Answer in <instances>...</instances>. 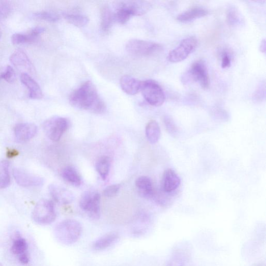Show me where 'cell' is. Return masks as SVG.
<instances>
[{
	"instance_id": "6da1fadb",
	"label": "cell",
	"mask_w": 266,
	"mask_h": 266,
	"mask_svg": "<svg viewBox=\"0 0 266 266\" xmlns=\"http://www.w3.org/2000/svg\"><path fill=\"white\" fill-rule=\"evenodd\" d=\"M70 104L78 109L96 114H102L106 109L98 90L91 81H86L72 92L69 97Z\"/></svg>"
},
{
	"instance_id": "7a4b0ae2",
	"label": "cell",
	"mask_w": 266,
	"mask_h": 266,
	"mask_svg": "<svg viewBox=\"0 0 266 266\" xmlns=\"http://www.w3.org/2000/svg\"><path fill=\"white\" fill-rule=\"evenodd\" d=\"M83 228L78 221L67 219L59 223L54 229L56 240L62 245H74L80 239L82 234Z\"/></svg>"
},
{
	"instance_id": "3957f363",
	"label": "cell",
	"mask_w": 266,
	"mask_h": 266,
	"mask_svg": "<svg viewBox=\"0 0 266 266\" xmlns=\"http://www.w3.org/2000/svg\"><path fill=\"white\" fill-rule=\"evenodd\" d=\"M32 217L34 222L39 225H46L52 223L56 218L54 203L47 199L41 200L34 208Z\"/></svg>"
},
{
	"instance_id": "277c9868",
	"label": "cell",
	"mask_w": 266,
	"mask_h": 266,
	"mask_svg": "<svg viewBox=\"0 0 266 266\" xmlns=\"http://www.w3.org/2000/svg\"><path fill=\"white\" fill-rule=\"evenodd\" d=\"M127 52L138 56H150L161 51L162 46L159 43L138 39L130 40L126 45Z\"/></svg>"
},
{
	"instance_id": "5b68a950",
	"label": "cell",
	"mask_w": 266,
	"mask_h": 266,
	"mask_svg": "<svg viewBox=\"0 0 266 266\" xmlns=\"http://www.w3.org/2000/svg\"><path fill=\"white\" fill-rule=\"evenodd\" d=\"M101 195L96 191H88L83 193L79 205L91 218L99 220L101 217Z\"/></svg>"
},
{
	"instance_id": "8992f818",
	"label": "cell",
	"mask_w": 266,
	"mask_h": 266,
	"mask_svg": "<svg viewBox=\"0 0 266 266\" xmlns=\"http://www.w3.org/2000/svg\"><path fill=\"white\" fill-rule=\"evenodd\" d=\"M140 91L145 100L152 106H160L165 101V96L162 88L154 81H141Z\"/></svg>"
},
{
	"instance_id": "52a82bcc",
	"label": "cell",
	"mask_w": 266,
	"mask_h": 266,
	"mask_svg": "<svg viewBox=\"0 0 266 266\" xmlns=\"http://www.w3.org/2000/svg\"><path fill=\"white\" fill-rule=\"evenodd\" d=\"M69 126V121L66 118L58 116L47 119L43 125L45 133L53 141H59Z\"/></svg>"
},
{
	"instance_id": "ba28073f",
	"label": "cell",
	"mask_w": 266,
	"mask_h": 266,
	"mask_svg": "<svg viewBox=\"0 0 266 266\" xmlns=\"http://www.w3.org/2000/svg\"><path fill=\"white\" fill-rule=\"evenodd\" d=\"M198 41L195 37H189L183 39L174 49L169 52L167 60L171 63H179L185 60L195 51Z\"/></svg>"
},
{
	"instance_id": "9c48e42d",
	"label": "cell",
	"mask_w": 266,
	"mask_h": 266,
	"mask_svg": "<svg viewBox=\"0 0 266 266\" xmlns=\"http://www.w3.org/2000/svg\"><path fill=\"white\" fill-rule=\"evenodd\" d=\"M183 79L198 82L203 90H208L210 85V81L204 62L199 60L192 64L184 76Z\"/></svg>"
},
{
	"instance_id": "30bf717a",
	"label": "cell",
	"mask_w": 266,
	"mask_h": 266,
	"mask_svg": "<svg viewBox=\"0 0 266 266\" xmlns=\"http://www.w3.org/2000/svg\"><path fill=\"white\" fill-rule=\"evenodd\" d=\"M13 176L16 182L22 187L41 186L44 183V180L42 178L28 173L17 168L14 169Z\"/></svg>"
},
{
	"instance_id": "8fae6325",
	"label": "cell",
	"mask_w": 266,
	"mask_h": 266,
	"mask_svg": "<svg viewBox=\"0 0 266 266\" xmlns=\"http://www.w3.org/2000/svg\"><path fill=\"white\" fill-rule=\"evenodd\" d=\"M190 255V249L188 245H180L175 248L166 266H184L189 259Z\"/></svg>"
},
{
	"instance_id": "7c38bea8",
	"label": "cell",
	"mask_w": 266,
	"mask_h": 266,
	"mask_svg": "<svg viewBox=\"0 0 266 266\" xmlns=\"http://www.w3.org/2000/svg\"><path fill=\"white\" fill-rule=\"evenodd\" d=\"M49 191L53 200L61 204H67L74 201L73 193L67 189L57 185L49 186Z\"/></svg>"
},
{
	"instance_id": "4fadbf2b",
	"label": "cell",
	"mask_w": 266,
	"mask_h": 266,
	"mask_svg": "<svg viewBox=\"0 0 266 266\" xmlns=\"http://www.w3.org/2000/svg\"><path fill=\"white\" fill-rule=\"evenodd\" d=\"M37 132V127L33 124H19L14 128L16 138L20 142H25L32 139L36 136Z\"/></svg>"
},
{
	"instance_id": "5bb4252c",
	"label": "cell",
	"mask_w": 266,
	"mask_h": 266,
	"mask_svg": "<svg viewBox=\"0 0 266 266\" xmlns=\"http://www.w3.org/2000/svg\"><path fill=\"white\" fill-rule=\"evenodd\" d=\"M115 5L123 7L129 11L133 16H141L146 13L151 9V4L143 1L117 2Z\"/></svg>"
},
{
	"instance_id": "9a60e30c",
	"label": "cell",
	"mask_w": 266,
	"mask_h": 266,
	"mask_svg": "<svg viewBox=\"0 0 266 266\" xmlns=\"http://www.w3.org/2000/svg\"><path fill=\"white\" fill-rule=\"evenodd\" d=\"M181 180L172 169H167L163 173L162 186L166 192H171L177 189L181 185Z\"/></svg>"
},
{
	"instance_id": "2e32d148",
	"label": "cell",
	"mask_w": 266,
	"mask_h": 266,
	"mask_svg": "<svg viewBox=\"0 0 266 266\" xmlns=\"http://www.w3.org/2000/svg\"><path fill=\"white\" fill-rule=\"evenodd\" d=\"M119 235L116 232H110L96 239L92 245V249L97 251L106 250L117 243Z\"/></svg>"
},
{
	"instance_id": "e0dca14e",
	"label": "cell",
	"mask_w": 266,
	"mask_h": 266,
	"mask_svg": "<svg viewBox=\"0 0 266 266\" xmlns=\"http://www.w3.org/2000/svg\"><path fill=\"white\" fill-rule=\"evenodd\" d=\"M10 62L18 69L31 71L33 65L26 54L21 50L15 51L10 58Z\"/></svg>"
},
{
	"instance_id": "ac0fdd59",
	"label": "cell",
	"mask_w": 266,
	"mask_h": 266,
	"mask_svg": "<svg viewBox=\"0 0 266 266\" xmlns=\"http://www.w3.org/2000/svg\"><path fill=\"white\" fill-rule=\"evenodd\" d=\"M135 185L142 197L150 199L154 196V188L152 181L150 178L145 176L139 177L136 180Z\"/></svg>"
},
{
	"instance_id": "d6986e66",
	"label": "cell",
	"mask_w": 266,
	"mask_h": 266,
	"mask_svg": "<svg viewBox=\"0 0 266 266\" xmlns=\"http://www.w3.org/2000/svg\"><path fill=\"white\" fill-rule=\"evenodd\" d=\"M20 80L28 88L31 99L40 100L43 98V94L40 86L27 73H22L20 76Z\"/></svg>"
},
{
	"instance_id": "ffe728a7",
	"label": "cell",
	"mask_w": 266,
	"mask_h": 266,
	"mask_svg": "<svg viewBox=\"0 0 266 266\" xmlns=\"http://www.w3.org/2000/svg\"><path fill=\"white\" fill-rule=\"evenodd\" d=\"M121 87L127 94L134 95L140 91L141 81L130 76H125L120 81Z\"/></svg>"
},
{
	"instance_id": "44dd1931",
	"label": "cell",
	"mask_w": 266,
	"mask_h": 266,
	"mask_svg": "<svg viewBox=\"0 0 266 266\" xmlns=\"http://www.w3.org/2000/svg\"><path fill=\"white\" fill-rule=\"evenodd\" d=\"M209 14L208 10L201 7H194L182 13L177 17V20L182 22H187L204 17Z\"/></svg>"
},
{
	"instance_id": "7402d4cb",
	"label": "cell",
	"mask_w": 266,
	"mask_h": 266,
	"mask_svg": "<svg viewBox=\"0 0 266 266\" xmlns=\"http://www.w3.org/2000/svg\"><path fill=\"white\" fill-rule=\"evenodd\" d=\"M62 176L65 181L72 186L79 187L81 184L80 176L74 167H65L62 171Z\"/></svg>"
},
{
	"instance_id": "603a6c76",
	"label": "cell",
	"mask_w": 266,
	"mask_h": 266,
	"mask_svg": "<svg viewBox=\"0 0 266 266\" xmlns=\"http://www.w3.org/2000/svg\"><path fill=\"white\" fill-rule=\"evenodd\" d=\"M146 136L148 140L152 144L156 143L161 136V129L156 120H151L146 127Z\"/></svg>"
},
{
	"instance_id": "cb8c5ba5",
	"label": "cell",
	"mask_w": 266,
	"mask_h": 266,
	"mask_svg": "<svg viewBox=\"0 0 266 266\" xmlns=\"http://www.w3.org/2000/svg\"><path fill=\"white\" fill-rule=\"evenodd\" d=\"M102 30L105 33L109 31L112 25L114 15L110 8L107 6H103L101 9Z\"/></svg>"
},
{
	"instance_id": "d4e9b609",
	"label": "cell",
	"mask_w": 266,
	"mask_h": 266,
	"mask_svg": "<svg viewBox=\"0 0 266 266\" xmlns=\"http://www.w3.org/2000/svg\"><path fill=\"white\" fill-rule=\"evenodd\" d=\"M9 165L8 161L0 160V189L7 188L11 184Z\"/></svg>"
},
{
	"instance_id": "484cf974",
	"label": "cell",
	"mask_w": 266,
	"mask_h": 266,
	"mask_svg": "<svg viewBox=\"0 0 266 266\" xmlns=\"http://www.w3.org/2000/svg\"><path fill=\"white\" fill-rule=\"evenodd\" d=\"M110 167V160L106 156L101 157L96 163V170L104 181L107 179L109 175Z\"/></svg>"
},
{
	"instance_id": "4316f807",
	"label": "cell",
	"mask_w": 266,
	"mask_h": 266,
	"mask_svg": "<svg viewBox=\"0 0 266 266\" xmlns=\"http://www.w3.org/2000/svg\"><path fill=\"white\" fill-rule=\"evenodd\" d=\"M65 18L69 23L79 28L85 27L89 22L87 17L80 14H66Z\"/></svg>"
},
{
	"instance_id": "83f0119b",
	"label": "cell",
	"mask_w": 266,
	"mask_h": 266,
	"mask_svg": "<svg viewBox=\"0 0 266 266\" xmlns=\"http://www.w3.org/2000/svg\"><path fill=\"white\" fill-rule=\"evenodd\" d=\"M28 248L26 239L22 238L20 235H17L14 240L11 248L12 253L14 255H20L26 253Z\"/></svg>"
},
{
	"instance_id": "f1b7e54d",
	"label": "cell",
	"mask_w": 266,
	"mask_h": 266,
	"mask_svg": "<svg viewBox=\"0 0 266 266\" xmlns=\"http://www.w3.org/2000/svg\"><path fill=\"white\" fill-rule=\"evenodd\" d=\"M116 9V13L113 14L114 19H115L119 23L124 25L130 19L131 17L133 16L132 13L126 9L114 5Z\"/></svg>"
},
{
	"instance_id": "f546056e",
	"label": "cell",
	"mask_w": 266,
	"mask_h": 266,
	"mask_svg": "<svg viewBox=\"0 0 266 266\" xmlns=\"http://www.w3.org/2000/svg\"><path fill=\"white\" fill-rule=\"evenodd\" d=\"M227 19L230 26H235L241 22V17L238 9L233 6H230L227 11Z\"/></svg>"
},
{
	"instance_id": "4dcf8cb0",
	"label": "cell",
	"mask_w": 266,
	"mask_h": 266,
	"mask_svg": "<svg viewBox=\"0 0 266 266\" xmlns=\"http://www.w3.org/2000/svg\"><path fill=\"white\" fill-rule=\"evenodd\" d=\"M14 44H20L34 42L36 40L28 34H15L11 38Z\"/></svg>"
},
{
	"instance_id": "1f68e13d",
	"label": "cell",
	"mask_w": 266,
	"mask_h": 266,
	"mask_svg": "<svg viewBox=\"0 0 266 266\" xmlns=\"http://www.w3.org/2000/svg\"><path fill=\"white\" fill-rule=\"evenodd\" d=\"M35 16L39 19L49 22H56L60 19V16L57 14L48 11L36 13Z\"/></svg>"
},
{
	"instance_id": "d6a6232c",
	"label": "cell",
	"mask_w": 266,
	"mask_h": 266,
	"mask_svg": "<svg viewBox=\"0 0 266 266\" xmlns=\"http://www.w3.org/2000/svg\"><path fill=\"white\" fill-rule=\"evenodd\" d=\"M0 78L9 83H13L16 80V74L14 69L10 66H8L4 72L0 76Z\"/></svg>"
},
{
	"instance_id": "836d02e7",
	"label": "cell",
	"mask_w": 266,
	"mask_h": 266,
	"mask_svg": "<svg viewBox=\"0 0 266 266\" xmlns=\"http://www.w3.org/2000/svg\"><path fill=\"white\" fill-rule=\"evenodd\" d=\"M120 188V185L113 184L106 187L104 191L103 195L107 198H112L117 194Z\"/></svg>"
},
{
	"instance_id": "e575fe53",
	"label": "cell",
	"mask_w": 266,
	"mask_h": 266,
	"mask_svg": "<svg viewBox=\"0 0 266 266\" xmlns=\"http://www.w3.org/2000/svg\"><path fill=\"white\" fill-rule=\"evenodd\" d=\"M10 6L6 3H0V19L7 17L11 12Z\"/></svg>"
},
{
	"instance_id": "d590c367",
	"label": "cell",
	"mask_w": 266,
	"mask_h": 266,
	"mask_svg": "<svg viewBox=\"0 0 266 266\" xmlns=\"http://www.w3.org/2000/svg\"><path fill=\"white\" fill-rule=\"evenodd\" d=\"M231 65V58L228 53L224 52L222 57V67L227 68Z\"/></svg>"
},
{
	"instance_id": "8d00e7d4",
	"label": "cell",
	"mask_w": 266,
	"mask_h": 266,
	"mask_svg": "<svg viewBox=\"0 0 266 266\" xmlns=\"http://www.w3.org/2000/svg\"><path fill=\"white\" fill-rule=\"evenodd\" d=\"M45 32V29L41 27H37L32 29L28 33V34L34 38L35 40L41 34Z\"/></svg>"
},
{
	"instance_id": "74e56055",
	"label": "cell",
	"mask_w": 266,
	"mask_h": 266,
	"mask_svg": "<svg viewBox=\"0 0 266 266\" xmlns=\"http://www.w3.org/2000/svg\"><path fill=\"white\" fill-rule=\"evenodd\" d=\"M19 260L23 264H27L29 262V257L27 253H25L19 255Z\"/></svg>"
},
{
	"instance_id": "f35d334b",
	"label": "cell",
	"mask_w": 266,
	"mask_h": 266,
	"mask_svg": "<svg viewBox=\"0 0 266 266\" xmlns=\"http://www.w3.org/2000/svg\"><path fill=\"white\" fill-rule=\"evenodd\" d=\"M265 89L264 88L263 90H262V88H259L257 92H256L255 93V98L258 100V99L259 98H262V96H264V92L265 91H263V90H264Z\"/></svg>"
},
{
	"instance_id": "ab89813d",
	"label": "cell",
	"mask_w": 266,
	"mask_h": 266,
	"mask_svg": "<svg viewBox=\"0 0 266 266\" xmlns=\"http://www.w3.org/2000/svg\"><path fill=\"white\" fill-rule=\"evenodd\" d=\"M265 40L263 39L261 41L259 46V50L262 53H265Z\"/></svg>"
},
{
	"instance_id": "60d3db41",
	"label": "cell",
	"mask_w": 266,
	"mask_h": 266,
	"mask_svg": "<svg viewBox=\"0 0 266 266\" xmlns=\"http://www.w3.org/2000/svg\"><path fill=\"white\" fill-rule=\"evenodd\" d=\"M2 37V32L1 29H0V38H1Z\"/></svg>"
}]
</instances>
